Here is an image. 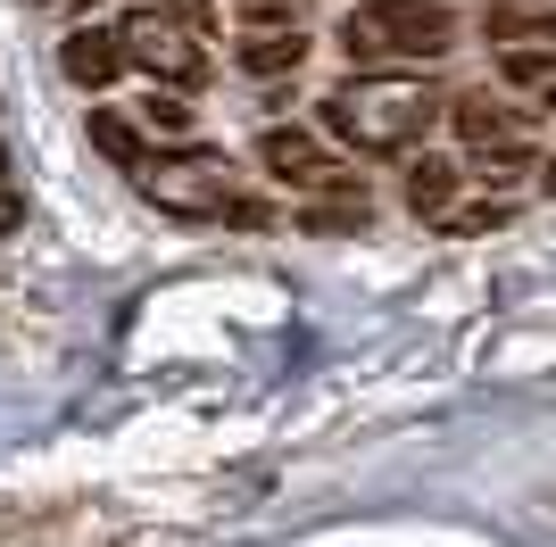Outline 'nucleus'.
<instances>
[{"instance_id": "1", "label": "nucleus", "mask_w": 556, "mask_h": 547, "mask_svg": "<svg viewBox=\"0 0 556 547\" xmlns=\"http://www.w3.org/2000/svg\"><path fill=\"white\" fill-rule=\"evenodd\" d=\"M441 116H448V91L432 75H391V67H374L316 100V125L332 141H349L357 158H407Z\"/></svg>"}, {"instance_id": "2", "label": "nucleus", "mask_w": 556, "mask_h": 547, "mask_svg": "<svg viewBox=\"0 0 556 547\" xmlns=\"http://www.w3.org/2000/svg\"><path fill=\"white\" fill-rule=\"evenodd\" d=\"M457 9L448 0H357V9H341V25H332V50H341L357 75L374 67H432V59H448L457 50Z\"/></svg>"}, {"instance_id": "3", "label": "nucleus", "mask_w": 556, "mask_h": 547, "mask_svg": "<svg viewBox=\"0 0 556 547\" xmlns=\"http://www.w3.org/2000/svg\"><path fill=\"white\" fill-rule=\"evenodd\" d=\"M141 200L184 216V225H266V200L241 191L225 150L208 141H175V150H150L141 158Z\"/></svg>"}, {"instance_id": "4", "label": "nucleus", "mask_w": 556, "mask_h": 547, "mask_svg": "<svg viewBox=\"0 0 556 547\" xmlns=\"http://www.w3.org/2000/svg\"><path fill=\"white\" fill-rule=\"evenodd\" d=\"M257 166L282 191H307V200H366V175H349L325 150V125H266L257 133Z\"/></svg>"}, {"instance_id": "5", "label": "nucleus", "mask_w": 556, "mask_h": 547, "mask_svg": "<svg viewBox=\"0 0 556 547\" xmlns=\"http://www.w3.org/2000/svg\"><path fill=\"white\" fill-rule=\"evenodd\" d=\"M116 34H125V67H141L159 91H200V84H208V50H200V34L166 25L159 9L116 17Z\"/></svg>"}, {"instance_id": "6", "label": "nucleus", "mask_w": 556, "mask_h": 547, "mask_svg": "<svg viewBox=\"0 0 556 547\" xmlns=\"http://www.w3.org/2000/svg\"><path fill=\"white\" fill-rule=\"evenodd\" d=\"M59 75H67L75 91H109L116 75H125V34H116V25H75L67 42H59Z\"/></svg>"}, {"instance_id": "7", "label": "nucleus", "mask_w": 556, "mask_h": 547, "mask_svg": "<svg viewBox=\"0 0 556 547\" xmlns=\"http://www.w3.org/2000/svg\"><path fill=\"white\" fill-rule=\"evenodd\" d=\"M307 34L300 25H241V34H232V67L241 75H257V84H275V75H300L307 67Z\"/></svg>"}, {"instance_id": "8", "label": "nucleus", "mask_w": 556, "mask_h": 547, "mask_svg": "<svg viewBox=\"0 0 556 547\" xmlns=\"http://www.w3.org/2000/svg\"><path fill=\"white\" fill-rule=\"evenodd\" d=\"M441 125L465 141V150H490V141H515V133H523V116H515L507 100H498V91H457Z\"/></svg>"}, {"instance_id": "9", "label": "nucleus", "mask_w": 556, "mask_h": 547, "mask_svg": "<svg viewBox=\"0 0 556 547\" xmlns=\"http://www.w3.org/2000/svg\"><path fill=\"white\" fill-rule=\"evenodd\" d=\"M457 182H465V166H457V158L424 150V158H407V175H399V200H407V216H432V225H441L448 200H457Z\"/></svg>"}, {"instance_id": "10", "label": "nucleus", "mask_w": 556, "mask_h": 547, "mask_svg": "<svg viewBox=\"0 0 556 547\" xmlns=\"http://www.w3.org/2000/svg\"><path fill=\"white\" fill-rule=\"evenodd\" d=\"M482 42H498V50H515V42H556V0H548V9L490 0V9H482Z\"/></svg>"}, {"instance_id": "11", "label": "nucleus", "mask_w": 556, "mask_h": 547, "mask_svg": "<svg viewBox=\"0 0 556 547\" xmlns=\"http://www.w3.org/2000/svg\"><path fill=\"white\" fill-rule=\"evenodd\" d=\"M92 150H100V158H116L125 175H141V158H150V133H141V116L92 109Z\"/></svg>"}, {"instance_id": "12", "label": "nucleus", "mask_w": 556, "mask_h": 547, "mask_svg": "<svg viewBox=\"0 0 556 547\" xmlns=\"http://www.w3.org/2000/svg\"><path fill=\"white\" fill-rule=\"evenodd\" d=\"M498 84H507V91L556 84V42H515V50H498Z\"/></svg>"}, {"instance_id": "13", "label": "nucleus", "mask_w": 556, "mask_h": 547, "mask_svg": "<svg viewBox=\"0 0 556 547\" xmlns=\"http://www.w3.org/2000/svg\"><path fill=\"white\" fill-rule=\"evenodd\" d=\"M134 116H141V133H159V141H191V100H184V91H159V84H150L134 100Z\"/></svg>"}, {"instance_id": "14", "label": "nucleus", "mask_w": 556, "mask_h": 547, "mask_svg": "<svg viewBox=\"0 0 556 547\" xmlns=\"http://www.w3.org/2000/svg\"><path fill=\"white\" fill-rule=\"evenodd\" d=\"M473 158H482V175H473V182H490V191H507L515 175H532V150H523V133H515V141H490V150H473Z\"/></svg>"}, {"instance_id": "15", "label": "nucleus", "mask_w": 556, "mask_h": 547, "mask_svg": "<svg viewBox=\"0 0 556 547\" xmlns=\"http://www.w3.org/2000/svg\"><path fill=\"white\" fill-rule=\"evenodd\" d=\"M166 25H184V34H216V0H150Z\"/></svg>"}, {"instance_id": "16", "label": "nucleus", "mask_w": 556, "mask_h": 547, "mask_svg": "<svg viewBox=\"0 0 556 547\" xmlns=\"http://www.w3.org/2000/svg\"><path fill=\"white\" fill-rule=\"evenodd\" d=\"M232 9H241L250 25H300L307 17V0H232Z\"/></svg>"}, {"instance_id": "17", "label": "nucleus", "mask_w": 556, "mask_h": 547, "mask_svg": "<svg viewBox=\"0 0 556 547\" xmlns=\"http://www.w3.org/2000/svg\"><path fill=\"white\" fill-rule=\"evenodd\" d=\"M25 225V200H17V191H0V232H17Z\"/></svg>"}, {"instance_id": "18", "label": "nucleus", "mask_w": 556, "mask_h": 547, "mask_svg": "<svg viewBox=\"0 0 556 547\" xmlns=\"http://www.w3.org/2000/svg\"><path fill=\"white\" fill-rule=\"evenodd\" d=\"M540 191H548V200H556V158H548V166H540Z\"/></svg>"}, {"instance_id": "19", "label": "nucleus", "mask_w": 556, "mask_h": 547, "mask_svg": "<svg viewBox=\"0 0 556 547\" xmlns=\"http://www.w3.org/2000/svg\"><path fill=\"white\" fill-rule=\"evenodd\" d=\"M34 9H92V0H34Z\"/></svg>"}, {"instance_id": "20", "label": "nucleus", "mask_w": 556, "mask_h": 547, "mask_svg": "<svg viewBox=\"0 0 556 547\" xmlns=\"http://www.w3.org/2000/svg\"><path fill=\"white\" fill-rule=\"evenodd\" d=\"M0 175H9V150H0Z\"/></svg>"}, {"instance_id": "21", "label": "nucleus", "mask_w": 556, "mask_h": 547, "mask_svg": "<svg viewBox=\"0 0 556 547\" xmlns=\"http://www.w3.org/2000/svg\"><path fill=\"white\" fill-rule=\"evenodd\" d=\"M523 9H548V0H523Z\"/></svg>"}]
</instances>
